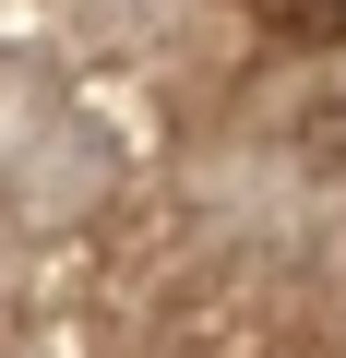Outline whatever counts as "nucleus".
<instances>
[{
	"label": "nucleus",
	"instance_id": "f257e3e1",
	"mask_svg": "<svg viewBox=\"0 0 346 358\" xmlns=\"http://www.w3.org/2000/svg\"><path fill=\"white\" fill-rule=\"evenodd\" d=\"M251 24H275L287 48H334L346 36V0H251Z\"/></svg>",
	"mask_w": 346,
	"mask_h": 358
}]
</instances>
